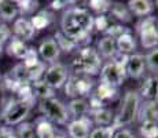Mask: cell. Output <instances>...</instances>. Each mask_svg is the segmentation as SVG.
<instances>
[{"label":"cell","mask_w":158,"mask_h":138,"mask_svg":"<svg viewBox=\"0 0 158 138\" xmlns=\"http://www.w3.org/2000/svg\"><path fill=\"white\" fill-rule=\"evenodd\" d=\"M94 30V15L83 7H68L60 18V32L80 47L91 43V32Z\"/></svg>","instance_id":"1"},{"label":"cell","mask_w":158,"mask_h":138,"mask_svg":"<svg viewBox=\"0 0 158 138\" xmlns=\"http://www.w3.org/2000/svg\"><path fill=\"white\" fill-rule=\"evenodd\" d=\"M103 61L98 54L96 48L87 46V47L78 48V53L72 62L73 75L78 76H96L101 72Z\"/></svg>","instance_id":"2"},{"label":"cell","mask_w":158,"mask_h":138,"mask_svg":"<svg viewBox=\"0 0 158 138\" xmlns=\"http://www.w3.org/2000/svg\"><path fill=\"white\" fill-rule=\"evenodd\" d=\"M142 104V100L139 97L136 90H128L124 94L123 100H121V106L117 115H114L113 128H124L127 126H131L136 122L139 112V106Z\"/></svg>","instance_id":"3"},{"label":"cell","mask_w":158,"mask_h":138,"mask_svg":"<svg viewBox=\"0 0 158 138\" xmlns=\"http://www.w3.org/2000/svg\"><path fill=\"white\" fill-rule=\"evenodd\" d=\"M36 100H21V98H11L6 104L2 113V119L4 126L14 127L25 122V119L29 116L30 110L35 105Z\"/></svg>","instance_id":"4"},{"label":"cell","mask_w":158,"mask_h":138,"mask_svg":"<svg viewBox=\"0 0 158 138\" xmlns=\"http://www.w3.org/2000/svg\"><path fill=\"white\" fill-rule=\"evenodd\" d=\"M39 110L41 112L43 118H45L48 122H54L56 124H68L70 122L68 108L63 102H60L58 98H48L39 102Z\"/></svg>","instance_id":"5"},{"label":"cell","mask_w":158,"mask_h":138,"mask_svg":"<svg viewBox=\"0 0 158 138\" xmlns=\"http://www.w3.org/2000/svg\"><path fill=\"white\" fill-rule=\"evenodd\" d=\"M92 78L89 76H78V75H69L68 80L63 84L65 94L69 98H87L91 96L94 88Z\"/></svg>","instance_id":"6"},{"label":"cell","mask_w":158,"mask_h":138,"mask_svg":"<svg viewBox=\"0 0 158 138\" xmlns=\"http://www.w3.org/2000/svg\"><path fill=\"white\" fill-rule=\"evenodd\" d=\"M157 17L154 15H148L139 21L136 30L139 33V39H140V44L143 48L151 50L156 48L158 44V30H157Z\"/></svg>","instance_id":"7"},{"label":"cell","mask_w":158,"mask_h":138,"mask_svg":"<svg viewBox=\"0 0 158 138\" xmlns=\"http://www.w3.org/2000/svg\"><path fill=\"white\" fill-rule=\"evenodd\" d=\"M99 75H101L99 82L111 86V87H115V88L120 87V86L124 83V80H125V78H127L125 68L117 65V64L111 60L103 64Z\"/></svg>","instance_id":"8"},{"label":"cell","mask_w":158,"mask_h":138,"mask_svg":"<svg viewBox=\"0 0 158 138\" xmlns=\"http://www.w3.org/2000/svg\"><path fill=\"white\" fill-rule=\"evenodd\" d=\"M69 78V69L65 64L55 62L51 64L45 68V72L43 75V80L45 84H48L52 90H58V88H62L63 84L66 83Z\"/></svg>","instance_id":"9"},{"label":"cell","mask_w":158,"mask_h":138,"mask_svg":"<svg viewBox=\"0 0 158 138\" xmlns=\"http://www.w3.org/2000/svg\"><path fill=\"white\" fill-rule=\"evenodd\" d=\"M94 124L89 116H83L78 119H72L68 123L69 138H88Z\"/></svg>","instance_id":"10"},{"label":"cell","mask_w":158,"mask_h":138,"mask_svg":"<svg viewBox=\"0 0 158 138\" xmlns=\"http://www.w3.org/2000/svg\"><path fill=\"white\" fill-rule=\"evenodd\" d=\"M37 54L41 57L43 62L45 64H55L56 60L60 55V50L58 47L56 42L52 38H45L44 40H41V43L39 44L37 48Z\"/></svg>","instance_id":"11"},{"label":"cell","mask_w":158,"mask_h":138,"mask_svg":"<svg viewBox=\"0 0 158 138\" xmlns=\"http://www.w3.org/2000/svg\"><path fill=\"white\" fill-rule=\"evenodd\" d=\"M11 33H14V38L19 39L22 42H29L35 38L36 30L32 26L30 21L25 17H18L13 22V29Z\"/></svg>","instance_id":"12"},{"label":"cell","mask_w":158,"mask_h":138,"mask_svg":"<svg viewBox=\"0 0 158 138\" xmlns=\"http://www.w3.org/2000/svg\"><path fill=\"white\" fill-rule=\"evenodd\" d=\"M146 65H144V55L140 53H133L128 55V61H127L125 73L127 76L132 79H140L144 75Z\"/></svg>","instance_id":"13"},{"label":"cell","mask_w":158,"mask_h":138,"mask_svg":"<svg viewBox=\"0 0 158 138\" xmlns=\"http://www.w3.org/2000/svg\"><path fill=\"white\" fill-rule=\"evenodd\" d=\"M158 119V106H157V100H150V101H143L139 106L138 118L140 123L144 122H157Z\"/></svg>","instance_id":"14"},{"label":"cell","mask_w":158,"mask_h":138,"mask_svg":"<svg viewBox=\"0 0 158 138\" xmlns=\"http://www.w3.org/2000/svg\"><path fill=\"white\" fill-rule=\"evenodd\" d=\"M129 13L132 15H136L139 18H144L151 15V13L154 11V3L150 0H129L127 3Z\"/></svg>","instance_id":"15"},{"label":"cell","mask_w":158,"mask_h":138,"mask_svg":"<svg viewBox=\"0 0 158 138\" xmlns=\"http://www.w3.org/2000/svg\"><path fill=\"white\" fill-rule=\"evenodd\" d=\"M89 119L92 120V124H96L98 127H109L113 126L114 122V113L109 108H101V109H94L89 110Z\"/></svg>","instance_id":"16"},{"label":"cell","mask_w":158,"mask_h":138,"mask_svg":"<svg viewBox=\"0 0 158 138\" xmlns=\"http://www.w3.org/2000/svg\"><path fill=\"white\" fill-rule=\"evenodd\" d=\"M68 112L70 119H78L83 116H88L89 113V105L85 98H73L68 104Z\"/></svg>","instance_id":"17"},{"label":"cell","mask_w":158,"mask_h":138,"mask_svg":"<svg viewBox=\"0 0 158 138\" xmlns=\"http://www.w3.org/2000/svg\"><path fill=\"white\" fill-rule=\"evenodd\" d=\"M140 97V100H157V76H148L144 79V82L142 83L140 88L136 90Z\"/></svg>","instance_id":"18"},{"label":"cell","mask_w":158,"mask_h":138,"mask_svg":"<svg viewBox=\"0 0 158 138\" xmlns=\"http://www.w3.org/2000/svg\"><path fill=\"white\" fill-rule=\"evenodd\" d=\"M35 136L36 138H54L56 130L52 126L51 122H48L45 118L40 116V118L36 119L35 122Z\"/></svg>","instance_id":"19"},{"label":"cell","mask_w":158,"mask_h":138,"mask_svg":"<svg viewBox=\"0 0 158 138\" xmlns=\"http://www.w3.org/2000/svg\"><path fill=\"white\" fill-rule=\"evenodd\" d=\"M115 48L117 53L124 54V55H131L135 53L136 50V40L131 33L121 35L120 38L115 39Z\"/></svg>","instance_id":"20"},{"label":"cell","mask_w":158,"mask_h":138,"mask_svg":"<svg viewBox=\"0 0 158 138\" xmlns=\"http://www.w3.org/2000/svg\"><path fill=\"white\" fill-rule=\"evenodd\" d=\"M96 51L101 55V58H106L110 61L111 58L117 54V48H115V40L109 36H103L101 40L98 42V47Z\"/></svg>","instance_id":"21"},{"label":"cell","mask_w":158,"mask_h":138,"mask_svg":"<svg viewBox=\"0 0 158 138\" xmlns=\"http://www.w3.org/2000/svg\"><path fill=\"white\" fill-rule=\"evenodd\" d=\"M18 8L15 2L11 0H0V20L6 22H14L18 18Z\"/></svg>","instance_id":"22"},{"label":"cell","mask_w":158,"mask_h":138,"mask_svg":"<svg viewBox=\"0 0 158 138\" xmlns=\"http://www.w3.org/2000/svg\"><path fill=\"white\" fill-rule=\"evenodd\" d=\"M29 21L32 24V26L35 28V30L37 32V30L45 29V28H48L51 25V22L54 21V15L48 10H40L36 14H33Z\"/></svg>","instance_id":"23"},{"label":"cell","mask_w":158,"mask_h":138,"mask_svg":"<svg viewBox=\"0 0 158 138\" xmlns=\"http://www.w3.org/2000/svg\"><path fill=\"white\" fill-rule=\"evenodd\" d=\"M94 94H95L102 102H105L106 105H107V102L114 101L115 98L118 97V88L111 87V86L99 82V84L96 86V90L94 91Z\"/></svg>","instance_id":"24"},{"label":"cell","mask_w":158,"mask_h":138,"mask_svg":"<svg viewBox=\"0 0 158 138\" xmlns=\"http://www.w3.org/2000/svg\"><path fill=\"white\" fill-rule=\"evenodd\" d=\"M26 51H28V47H26L25 42L19 40V39L14 38V36L8 40V44H7V54L8 55L17 58V60H23L26 55Z\"/></svg>","instance_id":"25"},{"label":"cell","mask_w":158,"mask_h":138,"mask_svg":"<svg viewBox=\"0 0 158 138\" xmlns=\"http://www.w3.org/2000/svg\"><path fill=\"white\" fill-rule=\"evenodd\" d=\"M30 86H32V93L35 100L39 98L40 101H43V100H48V98H54V90L48 84H45L43 80L33 82L30 83Z\"/></svg>","instance_id":"26"},{"label":"cell","mask_w":158,"mask_h":138,"mask_svg":"<svg viewBox=\"0 0 158 138\" xmlns=\"http://www.w3.org/2000/svg\"><path fill=\"white\" fill-rule=\"evenodd\" d=\"M109 11H110L111 15H113L115 20L121 21V22H131V21H132V14L129 13L127 4H124V3H121V2L111 3V7Z\"/></svg>","instance_id":"27"},{"label":"cell","mask_w":158,"mask_h":138,"mask_svg":"<svg viewBox=\"0 0 158 138\" xmlns=\"http://www.w3.org/2000/svg\"><path fill=\"white\" fill-rule=\"evenodd\" d=\"M54 40L56 42V44H58V47H59V50H60V53H68V54H70L73 53L74 50H77L78 48V46L74 42H72L70 39H68L65 35H63L60 30H56L55 32V39Z\"/></svg>","instance_id":"28"},{"label":"cell","mask_w":158,"mask_h":138,"mask_svg":"<svg viewBox=\"0 0 158 138\" xmlns=\"http://www.w3.org/2000/svg\"><path fill=\"white\" fill-rule=\"evenodd\" d=\"M144 65L151 76H157V72H158V48L157 47L151 48L144 55Z\"/></svg>","instance_id":"29"},{"label":"cell","mask_w":158,"mask_h":138,"mask_svg":"<svg viewBox=\"0 0 158 138\" xmlns=\"http://www.w3.org/2000/svg\"><path fill=\"white\" fill-rule=\"evenodd\" d=\"M15 4H17L18 13L22 17L33 15L36 10H39V2H35V0H18L15 2Z\"/></svg>","instance_id":"30"},{"label":"cell","mask_w":158,"mask_h":138,"mask_svg":"<svg viewBox=\"0 0 158 138\" xmlns=\"http://www.w3.org/2000/svg\"><path fill=\"white\" fill-rule=\"evenodd\" d=\"M139 133H140L142 138H157L158 123L157 122H144V123H140Z\"/></svg>","instance_id":"31"},{"label":"cell","mask_w":158,"mask_h":138,"mask_svg":"<svg viewBox=\"0 0 158 138\" xmlns=\"http://www.w3.org/2000/svg\"><path fill=\"white\" fill-rule=\"evenodd\" d=\"M45 64L43 61H39L36 65L30 66V68H26L28 70V76H29V82L33 83V82H37V80H41L43 79V75L45 72Z\"/></svg>","instance_id":"32"},{"label":"cell","mask_w":158,"mask_h":138,"mask_svg":"<svg viewBox=\"0 0 158 138\" xmlns=\"http://www.w3.org/2000/svg\"><path fill=\"white\" fill-rule=\"evenodd\" d=\"M88 6L94 13H96L98 15H105L110 10L111 2H109V0H89Z\"/></svg>","instance_id":"33"},{"label":"cell","mask_w":158,"mask_h":138,"mask_svg":"<svg viewBox=\"0 0 158 138\" xmlns=\"http://www.w3.org/2000/svg\"><path fill=\"white\" fill-rule=\"evenodd\" d=\"M125 33H131L129 28L124 26V25H118V24H110L109 28L105 30V36H109L111 39H117L121 35H125Z\"/></svg>","instance_id":"34"},{"label":"cell","mask_w":158,"mask_h":138,"mask_svg":"<svg viewBox=\"0 0 158 138\" xmlns=\"http://www.w3.org/2000/svg\"><path fill=\"white\" fill-rule=\"evenodd\" d=\"M15 133H17L18 138H36L35 126L29 123V122H22L21 124H18V128Z\"/></svg>","instance_id":"35"},{"label":"cell","mask_w":158,"mask_h":138,"mask_svg":"<svg viewBox=\"0 0 158 138\" xmlns=\"http://www.w3.org/2000/svg\"><path fill=\"white\" fill-rule=\"evenodd\" d=\"M114 131L115 130L113 128V126H109V127H95L91 130L88 138H113Z\"/></svg>","instance_id":"36"},{"label":"cell","mask_w":158,"mask_h":138,"mask_svg":"<svg viewBox=\"0 0 158 138\" xmlns=\"http://www.w3.org/2000/svg\"><path fill=\"white\" fill-rule=\"evenodd\" d=\"M39 54L36 51L35 47H28V51H26V55L25 58L22 60V64L25 65V68H30V66L36 65L39 62Z\"/></svg>","instance_id":"37"},{"label":"cell","mask_w":158,"mask_h":138,"mask_svg":"<svg viewBox=\"0 0 158 138\" xmlns=\"http://www.w3.org/2000/svg\"><path fill=\"white\" fill-rule=\"evenodd\" d=\"M109 25H110V20L106 15H96V17H94V29L105 33V30L109 28Z\"/></svg>","instance_id":"38"},{"label":"cell","mask_w":158,"mask_h":138,"mask_svg":"<svg viewBox=\"0 0 158 138\" xmlns=\"http://www.w3.org/2000/svg\"><path fill=\"white\" fill-rule=\"evenodd\" d=\"M11 28L7 25V24H0V43L4 44L6 42H8L11 39Z\"/></svg>","instance_id":"39"},{"label":"cell","mask_w":158,"mask_h":138,"mask_svg":"<svg viewBox=\"0 0 158 138\" xmlns=\"http://www.w3.org/2000/svg\"><path fill=\"white\" fill-rule=\"evenodd\" d=\"M0 138H18V137L13 127L3 126V127H0Z\"/></svg>","instance_id":"40"},{"label":"cell","mask_w":158,"mask_h":138,"mask_svg":"<svg viewBox=\"0 0 158 138\" xmlns=\"http://www.w3.org/2000/svg\"><path fill=\"white\" fill-rule=\"evenodd\" d=\"M113 138H136V137L129 128H118V130L114 131Z\"/></svg>","instance_id":"41"},{"label":"cell","mask_w":158,"mask_h":138,"mask_svg":"<svg viewBox=\"0 0 158 138\" xmlns=\"http://www.w3.org/2000/svg\"><path fill=\"white\" fill-rule=\"evenodd\" d=\"M70 4H76V2H68V0H54L51 2V8L52 10H60V8H65Z\"/></svg>","instance_id":"42"},{"label":"cell","mask_w":158,"mask_h":138,"mask_svg":"<svg viewBox=\"0 0 158 138\" xmlns=\"http://www.w3.org/2000/svg\"><path fill=\"white\" fill-rule=\"evenodd\" d=\"M54 138H66L65 136H63V134H60L59 131L56 130V133H55V136H54Z\"/></svg>","instance_id":"43"},{"label":"cell","mask_w":158,"mask_h":138,"mask_svg":"<svg viewBox=\"0 0 158 138\" xmlns=\"http://www.w3.org/2000/svg\"><path fill=\"white\" fill-rule=\"evenodd\" d=\"M3 50H4V48H3V44H2V43H0V55H2V53H3Z\"/></svg>","instance_id":"44"}]
</instances>
